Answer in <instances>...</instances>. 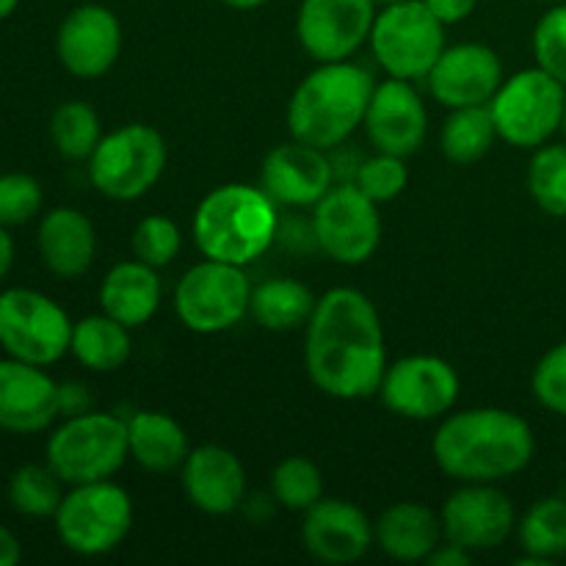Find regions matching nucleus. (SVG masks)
I'll list each match as a JSON object with an SVG mask.
<instances>
[{"mask_svg": "<svg viewBox=\"0 0 566 566\" xmlns=\"http://www.w3.org/2000/svg\"><path fill=\"white\" fill-rule=\"evenodd\" d=\"M304 368L324 396L363 401L379 392L387 343L379 310L357 287H332L315 302L304 332Z\"/></svg>", "mask_w": 566, "mask_h": 566, "instance_id": "f257e3e1", "label": "nucleus"}, {"mask_svg": "<svg viewBox=\"0 0 566 566\" xmlns=\"http://www.w3.org/2000/svg\"><path fill=\"white\" fill-rule=\"evenodd\" d=\"M534 451L536 437L528 420L501 407L446 415L431 440L434 464L459 484H501L523 473Z\"/></svg>", "mask_w": 566, "mask_h": 566, "instance_id": "f03ea898", "label": "nucleus"}, {"mask_svg": "<svg viewBox=\"0 0 566 566\" xmlns=\"http://www.w3.org/2000/svg\"><path fill=\"white\" fill-rule=\"evenodd\" d=\"M376 83L365 66L326 61L302 77L287 103V130L296 142L318 149H335L363 127Z\"/></svg>", "mask_w": 566, "mask_h": 566, "instance_id": "7ed1b4c3", "label": "nucleus"}, {"mask_svg": "<svg viewBox=\"0 0 566 566\" xmlns=\"http://www.w3.org/2000/svg\"><path fill=\"white\" fill-rule=\"evenodd\" d=\"M191 230L202 258L247 269L276 241L280 213L260 186L224 182L197 205Z\"/></svg>", "mask_w": 566, "mask_h": 566, "instance_id": "20e7f679", "label": "nucleus"}, {"mask_svg": "<svg viewBox=\"0 0 566 566\" xmlns=\"http://www.w3.org/2000/svg\"><path fill=\"white\" fill-rule=\"evenodd\" d=\"M44 457L66 486L111 479L130 459L127 420L94 409L70 415L53 429Z\"/></svg>", "mask_w": 566, "mask_h": 566, "instance_id": "39448f33", "label": "nucleus"}, {"mask_svg": "<svg viewBox=\"0 0 566 566\" xmlns=\"http://www.w3.org/2000/svg\"><path fill=\"white\" fill-rule=\"evenodd\" d=\"M166 160L164 136L153 125L130 122L99 138L88 158V180L114 202H136L158 186Z\"/></svg>", "mask_w": 566, "mask_h": 566, "instance_id": "423d86ee", "label": "nucleus"}, {"mask_svg": "<svg viewBox=\"0 0 566 566\" xmlns=\"http://www.w3.org/2000/svg\"><path fill=\"white\" fill-rule=\"evenodd\" d=\"M61 545L83 558L114 553L133 531V501L111 479L75 484L53 514Z\"/></svg>", "mask_w": 566, "mask_h": 566, "instance_id": "0eeeda50", "label": "nucleus"}, {"mask_svg": "<svg viewBox=\"0 0 566 566\" xmlns=\"http://www.w3.org/2000/svg\"><path fill=\"white\" fill-rule=\"evenodd\" d=\"M566 86L542 66L503 77L490 99L492 119L501 142L514 149H536L562 130Z\"/></svg>", "mask_w": 566, "mask_h": 566, "instance_id": "6e6552de", "label": "nucleus"}, {"mask_svg": "<svg viewBox=\"0 0 566 566\" xmlns=\"http://www.w3.org/2000/svg\"><path fill=\"white\" fill-rule=\"evenodd\" d=\"M370 53L387 77L401 81H426L431 66L442 55L446 44V22L437 20L423 0H401L381 6L376 11L370 31Z\"/></svg>", "mask_w": 566, "mask_h": 566, "instance_id": "1a4fd4ad", "label": "nucleus"}, {"mask_svg": "<svg viewBox=\"0 0 566 566\" xmlns=\"http://www.w3.org/2000/svg\"><path fill=\"white\" fill-rule=\"evenodd\" d=\"M252 282L241 265L202 258L175 287V313L193 335H221L249 315Z\"/></svg>", "mask_w": 566, "mask_h": 566, "instance_id": "9d476101", "label": "nucleus"}, {"mask_svg": "<svg viewBox=\"0 0 566 566\" xmlns=\"http://www.w3.org/2000/svg\"><path fill=\"white\" fill-rule=\"evenodd\" d=\"M72 321L59 302L31 287L0 293V348L6 357L48 365L70 354Z\"/></svg>", "mask_w": 566, "mask_h": 566, "instance_id": "9b49d317", "label": "nucleus"}, {"mask_svg": "<svg viewBox=\"0 0 566 566\" xmlns=\"http://www.w3.org/2000/svg\"><path fill=\"white\" fill-rule=\"evenodd\" d=\"M315 243L340 265H363L381 243L379 205L365 197L354 182L332 186L313 208Z\"/></svg>", "mask_w": 566, "mask_h": 566, "instance_id": "f8f14e48", "label": "nucleus"}, {"mask_svg": "<svg viewBox=\"0 0 566 566\" xmlns=\"http://www.w3.org/2000/svg\"><path fill=\"white\" fill-rule=\"evenodd\" d=\"M462 379L448 359L434 354H409L387 363L376 396L403 420H440L457 407Z\"/></svg>", "mask_w": 566, "mask_h": 566, "instance_id": "ddd939ff", "label": "nucleus"}, {"mask_svg": "<svg viewBox=\"0 0 566 566\" xmlns=\"http://www.w3.org/2000/svg\"><path fill=\"white\" fill-rule=\"evenodd\" d=\"M442 536L462 551L490 553L517 531V512L495 484H462L442 503Z\"/></svg>", "mask_w": 566, "mask_h": 566, "instance_id": "4468645a", "label": "nucleus"}, {"mask_svg": "<svg viewBox=\"0 0 566 566\" xmlns=\"http://www.w3.org/2000/svg\"><path fill=\"white\" fill-rule=\"evenodd\" d=\"M374 0H302L296 39L315 64L348 61L374 31Z\"/></svg>", "mask_w": 566, "mask_h": 566, "instance_id": "2eb2a0df", "label": "nucleus"}, {"mask_svg": "<svg viewBox=\"0 0 566 566\" xmlns=\"http://www.w3.org/2000/svg\"><path fill=\"white\" fill-rule=\"evenodd\" d=\"M55 55L70 75L97 81L122 55V22L108 6H75L55 33Z\"/></svg>", "mask_w": 566, "mask_h": 566, "instance_id": "dca6fc26", "label": "nucleus"}, {"mask_svg": "<svg viewBox=\"0 0 566 566\" xmlns=\"http://www.w3.org/2000/svg\"><path fill=\"white\" fill-rule=\"evenodd\" d=\"M363 127L376 153L412 158L429 133V111L412 81L387 77L370 94Z\"/></svg>", "mask_w": 566, "mask_h": 566, "instance_id": "f3484780", "label": "nucleus"}, {"mask_svg": "<svg viewBox=\"0 0 566 566\" xmlns=\"http://www.w3.org/2000/svg\"><path fill=\"white\" fill-rule=\"evenodd\" d=\"M503 61L490 44L462 42L442 50L437 64L426 75L429 94L446 108L490 105L503 83Z\"/></svg>", "mask_w": 566, "mask_h": 566, "instance_id": "a211bd4d", "label": "nucleus"}, {"mask_svg": "<svg viewBox=\"0 0 566 566\" xmlns=\"http://www.w3.org/2000/svg\"><path fill=\"white\" fill-rule=\"evenodd\" d=\"M335 186V171L326 149L304 142L276 144L260 164V188L276 208H315Z\"/></svg>", "mask_w": 566, "mask_h": 566, "instance_id": "6ab92c4d", "label": "nucleus"}, {"mask_svg": "<svg viewBox=\"0 0 566 566\" xmlns=\"http://www.w3.org/2000/svg\"><path fill=\"white\" fill-rule=\"evenodd\" d=\"M302 545L321 564H354L368 556L376 534L368 514L343 497H321L304 512Z\"/></svg>", "mask_w": 566, "mask_h": 566, "instance_id": "aec40b11", "label": "nucleus"}, {"mask_svg": "<svg viewBox=\"0 0 566 566\" xmlns=\"http://www.w3.org/2000/svg\"><path fill=\"white\" fill-rule=\"evenodd\" d=\"M61 415V385L44 368L22 359H0V429L36 434Z\"/></svg>", "mask_w": 566, "mask_h": 566, "instance_id": "412c9836", "label": "nucleus"}, {"mask_svg": "<svg viewBox=\"0 0 566 566\" xmlns=\"http://www.w3.org/2000/svg\"><path fill=\"white\" fill-rule=\"evenodd\" d=\"M180 481L188 503L210 517H227L247 501V468L230 448L216 442L191 448Z\"/></svg>", "mask_w": 566, "mask_h": 566, "instance_id": "4be33fe9", "label": "nucleus"}, {"mask_svg": "<svg viewBox=\"0 0 566 566\" xmlns=\"http://www.w3.org/2000/svg\"><path fill=\"white\" fill-rule=\"evenodd\" d=\"M39 254L50 274L77 280L97 258V232L77 208H53L42 216L36 232Z\"/></svg>", "mask_w": 566, "mask_h": 566, "instance_id": "5701e85b", "label": "nucleus"}, {"mask_svg": "<svg viewBox=\"0 0 566 566\" xmlns=\"http://www.w3.org/2000/svg\"><path fill=\"white\" fill-rule=\"evenodd\" d=\"M376 545L387 558L401 564L429 562L431 553L446 542L440 514L418 501L392 503L374 523Z\"/></svg>", "mask_w": 566, "mask_h": 566, "instance_id": "b1692460", "label": "nucleus"}, {"mask_svg": "<svg viewBox=\"0 0 566 566\" xmlns=\"http://www.w3.org/2000/svg\"><path fill=\"white\" fill-rule=\"evenodd\" d=\"M99 310L119 324L138 329L149 324L164 302L158 269L142 260H122L99 282Z\"/></svg>", "mask_w": 566, "mask_h": 566, "instance_id": "393cba45", "label": "nucleus"}, {"mask_svg": "<svg viewBox=\"0 0 566 566\" xmlns=\"http://www.w3.org/2000/svg\"><path fill=\"white\" fill-rule=\"evenodd\" d=\"M127 446L138 468L160 475L180 470L191 453L186 429L158 409H142L127 418Z\"/></svg>", "mask_w": 566, "mask_h": 566, "instance_id": "a878e982", "label": "nucleus"}, {"mask_svg": "<svg viewBox=\"0 0 566 566\" xmlns=\"http://www.w3.org/2000/svg\"><path fill=\"white\" fill-rule=\"evenodd\" d=\"M70 354L94 374H114L130 359V326L119 324L111 315L97 313L72 324Z\"/></svg>", "mask_w": 566, "mask_h": 566, "instance_id": "bb28decb", "label": "nucleus"}, {"mask_svg": "<svg viewBox=\"0 0 566 566\" xmlns=\"http://www.w3.org/2000/svg\"><path fill=\"white\" fill-rule=\"evenodd\" d=\"M315 302L318 296L302 280L271 276L252 287L249 315L254 318V324L269 332H293L298 326H307Z\"/></svg>", "mask_w": 566, "mask_h": 566, "instance_id": "cd10ccee", "label": "nucleus"}, {"mask_svg": "<svg viewBox=\"0 0 566 566\" xmlns=\"http://www.w3.org/2000/svg\"><path fill=\"white\" fill-rule=\"evenodd\" d=\"M525 564H547L566 556V501L542 497L517 520Z\"/></svg>", "mask_w": 566, "mask_h": 566, "instance_id": "c85d7f7f", "label": "nucleus"}, {"mask_svg": "<svg viewBox=\"0 0 566 566\" xmlns=\"http://www.w3.org/2000/svg\"><path fill=\"white\" fill-rule=\"evenodd\" d=\"M497 130L490 105L451 111L440 133V147L451 164H475L495 147Z\"/></svg>", "mask_w": 566, "mask_h": 566, "instance_id": "c756f323", "label": "nucleus"}, {"mask_svg": "<svg viewBox=\"0 0 566 566\" xmlns=\"http://www.w3.org/2000/svg\"><path fill=\"white\" fill-rule=\"evenodd\" d=\"M50 138L66 160H88L103 138L97 111L83 99H66L53 111L50 119Z\"/></svg>", "mask_w": 566, "mask_h": 566, "instance_id": "7c9ffc66", "label": "nucleus"}, {"mask_svg": "<svg viewBox=\"0 0 566 566\" xmlns=\"http://www.w3.org/2000/svg\"><path fill=\"white\" fill-rule=\"evenodd\" d=\"M528 193L542 213L566 219V142L542 144L528 164Z\"/></svg>", "mask_w": 566, "mask_h": 566, "instance_id": "2f4dec72", "label": "nucleus"}, {"mask_svg": "<svg viewBox=\"0 0 566 566\" xmlns=\"http://www.w3.org/2000/svg\"><path fill=\"white\" fill-rule=\"evenodd\" d=\"M61 486L64 481L53 473L50 464H22L9 481V501L14 512L25 517H53L64 501Z\"/></svg>", "mask_w": 566, "mask_h": 566, "instance_id": "473e14b6", "label": "nucleus"}, {"mask_svg": "<svg viewBox=\"0 0 566 566\" xmlns=\"http://www.w3.org/2000/svg\"><path fill=\"white\" fill-rule=\"evenodd\" d=\"M271 497L287 512L304 514L324 497V475L307 457H287L271 473Z\"/></svg>", "mask_w": 566, "mask_h": 566, "instance_id": "72a5a7b5", "label": "nucleus"}, {"mask_svg": "<svg viewBox=\"0 0 566 566\" xmlns=\"http://www.w3.org/2000/svg\"><path fill=\"white\" fill-rule=\"evenodd\" d=\"M182 247V232L175 224V219L164 213H149L144 216L136 224L130 235L133 258L142 263L153 265V269H164L171 260L180 254Z\"/></svg>", "mask_w": 566, "mask_h": 566, "instance_id": "f704fd0d", "label": "nucleus"}, {"mask_svg": "<svg viewBox=\"0 0 566 566\" xmlns=\"http://www.w3.org/2000/svg\"><path fill=\"white\" fill-rule=\"evenodd\" d=\"M409 182V169L407 158H398V155L376 153L370 158H365L363 164L354 171V186L365 193L368 199H374L376 205L392 202V199L401 197L407 191Z\"/></svg>", "mask_w": 566, "mask_h": 566, "instance_id": "c9c22d12", "label": "nucleus"}, {"mask_svg": "<svg viewBox=\"0 0 566 566\" xmlns=\"http://www.w3.org/2000/svg\"><path fill=\"white\" fill-rule=\"evenodd\" d=\"M536 66L551 72L566 86V3H556L539 17L534 28Z\"/></svg>", "mask_w": 566, "mask_h": 566, "instance_id": "e433bc0d", "label": "nucleus"}, {"mask_svg": "<svg viewBox=\"0 0 566 566\" xmlns=\"http://www.w3.org/2000/svg\"><path fill=\"white\" fill-rule=\"evenodd\" d=\"M44 193L36 177L9 171L0 175V227H17L31 221L42 210Z\"/></svg>", "mask_w": 566, "mask_h": 566, "instance_id": "4c0bfd02", "label": "nucleus"}, {"mask_svg": "<svg viewBox=\"0 0 566 566\" xmlns=\"http://www.w3.org/2000/svg\"><path fill=\"white\" fill-rule=\"evenodd\" d=\"M531 390L539 407L566 418V340L545 352L531 376Z\"/></svg>", "mask_w": 566, "mask_h": 566, "instance_id": "58836bf2", "label": "nucleus"}, {"mask_svg": "<svg viewBox=\"0 0 566 566\" xmlns=\"http://www.w3.org/2000/svg\"><path fill=\"white\" fill-rule=\"evenodd\" d=\"M423 3L429 6L437 20H442L446 25H457V22L468 20L473 14L479 0H423Z\"/></svg>", "mask_w": 566, "mask_h": 566, "instance_id": "ea45409f", "label": "nucleus"}, {"mask_svg": "<svg viewBox=\"0 0 566 566\" xmlns=\"http://www.w3.org/2000/svg\"><path fill=\"white\" fill-rule=\"evenodd\" d=\"M88 412V392L86 387L77 385V381H66L61 385V415L70 418V415Z\"/></svg>", "mask_w": 566, "mask_h": 566, "instance_id": "a19ab883", "label": "nucleus"}, {"mask_svg": "<svg viewBox=\"0 0 566 566\" xmlns=\"http://www.w3.org/2000/svg\"><path fill=\"white\" fill-rule=\"evenodd\" d=\"M431 566H470L473 564V553L462 551L459 545H451V542H442L434 553L429 556Z\"/></svg>", "mask_w": 566, "mask_h": 566, "instance_id": "79ce46f5", "label": "nucleus"}, {"mask_svg": "<svg viewBox=\"0 0 566 566\" xmlns=\"http://www.w3.org/2000/svg\"><path fill=\"white\" fill-rule=\"evenodd\" d=\"M20 558H22L20 539H17L9 528L0 525V566H14L20 564Z\"/></svg>", "mask_w": 566, "mask_h": 566, "instance_id": "37998d69", "label": "nucleus"}, {"mask_svg": "<svg viewBox=\"0 0 566 566\" xmlns=\"http://www.w3.org/2000/svg\"><path fill=\"white\" fill-rule=\"evenodd\" d=\"M14 263V241L9 235V227H0V280L11 271Z\"/></svg>", "mask_w": 566, "mask_h": 566, "instance_id": "c03bdc74", "label": "nucleus"}, {"mask_svg": "<svg viewBox=\"0 0 566 566\" xmlns=\"http://www.w3.org/2000/svg\"><path fill=\"white\" fill-rule=\"evenodd\" d=\"M219 3H224L227 9H235V11H254V9H263V6L271 3V0H219Z\"/></svg>", "mask_w": 566, "mask_h": 566, "instance_id": "a18cd8bd", "label": "nucleus"}, {"mask_svg": "<svg viewBox=\"0 0 566 566\" xmlns=\"http://www.w3.org/2000/svg\"><path fill=\"white\" fill-rule=\"evenodd\" d=\"M17 6H20V0H0V22L9 20L17 11Z\"/></svg>", "mask_w": 566, "mask_h": 566, "instance_id": "49530a36", "label": "nucleus"}, {"mask_svg": "<svg viewBox=\"0 0 566 566\" xmlns=\"http://www.w3.org/2000/svg\"><path fill=\"white\" fill-rule=\"evenodd\" d=\"M374 3H376V6H379V9H381V6H392V3H401V0H374Z\"/></svg>", "mask_w": 566, "mask_h": 566, "instance_id": "de8ad7c7", "label": "nucleus"}, {"mask_svg": "<svg viewBox=\"0 0 566 566\" xmlns=\"http://www.w3.org/2000/svg\"><path fill=\"white\" fill-rule=\"evenodd\" d=\"M562 133H564V138H566V108H564V122H562Z\"/></svg>", "mask_w": 566, "mask_h": 566, "instance_id": "09e8293b", "label": "nucleus"}, {"mask_svg": "<svg viewBox=\"0 0 566 566\" xmlns=\"http://www.w3.org/2000/svg\"><path fill=\"white\" fill-rule=\"evenodd\" d=\"M551 3H566V0H551Z\"/></svg>", "mask_w": 566, "mask_h": 566, "instance_id": "8fccbe9b", "label": "nucleus"}]
</instances>
